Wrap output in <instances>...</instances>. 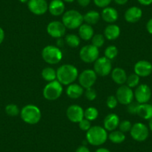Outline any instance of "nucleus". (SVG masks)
<instances>
[{"mask_svg": "<svg viewBox=\"0 0 152 152\" xmlns=\"http://www.w3.org/2000/svg\"><path fill=\"white\" fill-rule=\"evenodd\" d=\"M139 3L144 6H148L152 4V0H137Z\"/></svg>", "mask_w": 152, "mask_h": 152, "instance_id": "obj_44", "label": "nucleus"}, {"mask_svg": "<svg viewBox=\"0 0 152 152\" xmlns=\"http://www.w3.org/2000/svg\"><path fill=\"white\" fill-rule=\"evenodd\" d=\"M84 22V16L76 10H69L64 12L62 17V23L66 28H78Z\"/></svg>", "mask_w": 152, "mask_h": 152, "instance_id": "obj_4", "label": "nucleus"}, {"mask_svg": "<svg viewBox=\"0 0 152 152\" xmlns=\"http://www.w3.org/2000/svg\"><path fill=\"white\" fill-rule=\"evenodd\" d=\"M119 53L117 47L115 46H109L105 49L104 50V57L108 58L109 60H113L116 58Z\"/></svg>", "mask_w": 152, "mask_h": 152, "instance_id": "obj_32", "label": "nucleus"}, {"mask_svg": "<svg viewBox=\"0 0 152 152\" xmlns=\"http://www.w3.org/2000/svg\"><path fill=\"white\" fill-rule=\"evenodd\" d=\"M139 105H140V104H139L137 102H132L131 104L127 105V110H128V112L131 114H137Z\"/></svg>", "mask_w": 152, "mask_h": 152, "instance_id": "obj_39", "label": "nucleus"}, {"mask_svg": "<svg viewBox=\"0 0 152 152\" xmlns=\"http://www.w3.org/2000/svg\"><path fill=\"white\" fill-rule=\"evenodd\" d=\"M79 84L84 89L93 87L97 80V75L93 69H85L78 75Z\"/></svg>", "mask_w": 152, "mask_h": 152, "instance_id": "obj_11", "label": "nucleus"}, {"mask_svg": "<svg viewBox=\"0 0 152 152\" xmlns=\"http://www.w3.org/2000/svg\"><path fill=\"white\" fill-rule=\"evenodd\" d=\"M101 17L106 23L110 24H113V23L117 21L119 18V14L116 9L112 7H106L103 8L101 14Z\"/></svg>", "mask_w": 152, "mask_h": 152, "instance_id": "obj_19", "label": "nucleus"}, {"mask_svg": "<svg viewBox=\"0 0 152 152\" xmlns=\"http://www.w3.org/2000/svg\"><path fill=\"white\" fill-rule=\"evenodd\" d=\"M63 1L65 2H67V3H72V2H75V0H63Z\"/></svg>", "mask_w": 152, "mask_h": 152, "instance_id": "obj_49", "label": "nucleus"}, {"mask_svg": "<svg viewBox=\"0 0 152 152\" xmlns=\"http://www.w3.org/2000/svg\"><path fill=\"white\" fill-rule=\"evenodd\" d=\"M99 116V111L96 107H90L84 110V118L89 121H94Z\"/></svg>", "mask_w": 152, "mask_h": 152, "instance_id": "obj_30", "label": "nucleus"}, {"mask_svg": "<svg viewBox=\"0 0 152 152\" xmlns=\"http://www.w3.org/2000/svg\"><path fill=\"white\" fill-rule=\"evenodd\" d=\"M148 128L152 132V118L149 120V123H148Z\"/></svg>", "mask_w": 152, "mask_h": 152, "instance_id": "obj_48", "label": "nucleus"}, {"mask_svg": "<svg viewBox=\"0 0 152 152\" xmlns=\"http://www.w3.org/2000/svg\"><path fill=\"white\" fill-rule=\"evenodd\" d=\"M78 5L81 7H87L90 5L91 0H77Z\"/></svg>", "mask_w": 152, "mask_h": 152, "instance_id": "obj_41", "label": "nucleus"}, {"mask_svg": "<svg viewBox=\"0 0 152 152\" xmlns=\"http://www.w3.org/2000/svg\"><path fill=\"white\" fill-rule=\"evenodd\" d=\"M106 104L110 109H114L116 108L118 104V100L116 96H110L106 100Z\"/></svg>", "mask_w": 152, "mask_h": 152, "instance_id": "obj_37", "label": "nucleus"}, {"mask_svg": "<svg viewBox=\"0 0 152 152\" xmlns=\"http://www.w3.org/2000/svg\"><path fill=\"white\" fill-rule=\"evenodd\" d=\"M80 58L87 64L94 63L99 58V49L93 45H86L83 46L79 52Z\"/></svg>", "mask_w": 152, "mask_h": 152, "instance_id": "obj_7", "label": "nucleus"}, {"mask_svg": "<svg viewBox=\"0 0 152 152\" xmlns=\"http://www.w3.org/2000/svg\"><path fill=\"white\" fill-rule=\"evenodd\" d=\"M28 8L32 14L40 16L46 14L49 8L46 0H28Z\"/></svg>", "mask_w": 152, "mask_h": 152, "instance_id": "obj_13", "label": "nucleus"}, {"mask_svg": "<svg viewBox=\"0 0 152 152\" xmlns=\"http://www.w3.org/2000/svg\"><path fill=\"white\" fill-rule=\"evenodd\" d=\"M111 2H112V0H93L95 5L101 8H104L106 7H108L110 4L111 3Z\"/></svg>", "mask_w": 152, "mask_h": 152, "instance_id": "obj_40", "label": "nucleus"}, {"mask_svg": "<svg viewBox=\"0 0 152 152\" xmlns=\"http://www.w3.org/2000/svg\"><path fill=\"white\" fill-rule=\"evenodd\" d=\"M131 128H132V124L130 121L128 120H124L119 123V131H121L123 133L129 132L131 131Z\"/></svg>", "mask_w": 152, "mask_h": 152, "instance_id": "obj_36", "label": "nucleus"}, {"mask_svg": "<svg viewBox=\"0 0 152 152\" xmlns=\"http://www.w3.org/2000/svg\"><path fill=\"white\" fill-rule=\"evenodd\" d=\"M108 139V134L104 127H91L86 134V140L89 144L94 146H100L105 143Z\"/></svg>", "mask_w": 152, "mask_h": 152, "instance_id": "obj_2", "label": "nucleus"}, {"mask_svg": "<svg viewBox=\"0 0 152 152\" xmlns=\"http://www.w3.org/2000/svg\"><path fill=\"white\" fill-rule=\"evenodd\" d=\"M42 78L48 82L55 81L57 78V71L52 67H46L42 70Z\"/></svg>", "mask_w": 152, "mask_h": 152, "instance_id": "obj_28", "label": "nucleus"}, {"mask_svg": "<svg viewBox=\"0 0 152 152\" xmlns=\"http://www.w3.org/2000/svg\"><path fill=\"white\" fill-rule=\"evenodd\" d=\"M75 152H90V149L85 145H81L76 149Z\"/></svg>", "mask_w": 152, "mask_h": 152, "instance_id": "obj_43", "label": "nucleus"}, {"mask_svg": "<svg viewBox=\"0 0 152 152\" xmlns=\"http://www.w3.org/2000/svg\"><path fill=\"white\" fill-rule=\"evenodd\" d=\"M115 3L119 5H124L126 3H128V0H113Z\"/></svg>", "mask_w": 152, "mask_h": 152, "instance_id": "obj_46", "label": "nucleus"}, {"mask_svg": "<svg viewBox=\"0 0 152 152\" xmlns=\"http://www.w3.org/2000/svg\"><path fill=\"white\" fill-rule=\"evenodd\" d=\"M5 113L9 116H17L20 114V110L15 104H9L5 107Z\"/></svg>", "mask_w": 152, "mask_h": 152, "instance_id": "obj_34", "label": "nucleus"}, {"mask_svg": "<svg viewBox=\"0 0 152 152\" xmlns=\"http://www.w3.org/2000/svg\"><path fill=\"white\" fill-rule=\"evenodd\" d=\"M18 1L21 2V3H26V2H28V0H18Z\"/></svg>", "mask_w": 152, "mask_h": 152, "instance_id": "obj_50", "label": "nucleus"}, {"mask_svg": "<svg viewBox=\"0 0 152 152\" xmlns=\"http://www.w3.org/2000/svg\"><path fill=\"white\" fill-rule=\"evenodd\" d=\"M66 116L70 122L79 123L84 118V110L78 104L70 105L66 110Z\"/></svg>", "mask_w": 152, "mask_h": 152, "instance_id": "obj_14", "label": "nucleus"}, {"mask_svg": "<svg viewBox=\"0 0 152 152\" xmlns=\"http://www.w3.org/2000/svg\"><path fill=\"white\" fill-rule=\"evenodd\" d=\"M111 78L116 84L119 85H124L126 83L128 75H127L126 72L123 69L120 67H116L111 72Z\"/></svg>", "mask_w": 152, "mask_h": 152, "instance_id": "obj_21", "label": "nucleus"}, {"mask_svg": "<svg viewBox=\"0 0 152 152\" xmlns=\"http://www.w3.org/2000/svg\"><path fill=\"white\" fill-rule=\"evenodd\" d=\"M134 73L138 76L145 78L152 73V64L149 61L145 60L139 61L134 65Z\"/></svg>", "mask_w": 152, "mask_h": 152, "instance_id": "obj_16", "label": "nucleus"}, {"mask_svg": "<svg viewBox=\"0 0 152 152\" xmlns=\"http://www.w3.org/2000/svg\"><path fill=\"white\" fill-rule=\"evenodd\" d=\"M66 28L62 22L55 20L52 21L48 24L46 31L49 36L54 38H61L64 36L66 33Z\"/></svg>", "mask_w": 152, "mask_h": 152, "instance_id": "obj_15", "label": "nucleus"}, {"mask_svg": "<svg viewBox=\"0 0 152 152\" xmlns=\"http://www.w3.org/2000/svg\"><path fill=\"white\" fill-rule=\"evenodd\" d=\"M137 114L145 120H150L152 118V104L148 103L140 104Z\"/></svg>", "mask_w": 152, "mask_h": 152, "instance_id": "obj_25", "label": "nucleus"}, {"mask_svg": "<svg viewBox=\"0 0 152 152\" xmlns=\"http://www.w3.org/2000/svg\"><path fill=\"white\" fill-rule=\"evenodd\" d=\"M48 11L52 16L58 17L63 15L65 11V4L63 0H52L49 5Z\"/></svg>", "mask_w": 152, "mask_h": 152, "instance_id": "obj_20", "label": "nucleus"}, {"mask_svg": "<svg viewBox=\"0 0 152 152\" xmlns=\"http://www.w3.org/2000/svg\"><path fill=\"white\" fill-rule=\"evenodd\" d=\"M57 71V79L62 85L73 84L78 78V69L72 64H64Z\"/></svg>", "mask_w": 152, "mask_h": 152, "instance_id": "obj_1", "label": "nucleus"}, {"mask_svg": "<svg viewBox=\"0 0 152 152\" xmlns=\"http://www.w3.org/2000/svg\"><path fill=\"white\" fill-rule=\"evenodd\" d=\"M85 92H84V96H85L86 99L87 100L90 101H94L95 99L97 97V93H96V90L93 88V87H90V88L85 89Z\"/></svg>", "mask_w": 152, "mask_h": 152, "instance_id": "obj_35", "label": "nucleus"}, {"mask_svg": "<svg viewBox=\"0 0 152 152\" xmlns=\"http://www.w3.org/2000/svg\"><path fill=\"white\" fill-rule=\"evenodd\" d=\"M119 117L115 113H110L107 116H105L104 119V128L107 131H113L119 128Z\"/></svg>", "mask_w": 152, "mask_h": 152, "instance_id": "obj_18", "label": "nucleus"}, {"mask_svg": "<svg viewBox=\"0 0 152 152\" xmlns=\"http://www.w3.org/2000/svg\"><path fill=\"white\" fill-rule=\"evenodd\" d=\"M95 72L97 75L101 77H105L108 75L112 72V64L111 61L107 58L106 57L99 58L94 62Z\"/></svg>", "mask_w": 152, "mask_h": 152, "instance_id": "obj_8", "label": "nucleus"}, {"mask_svg": "<svg viewBox=\"0 0 152 152\" xmlns=\"http://www.w3.org/2000/svg\"><path fill=\"white\" fill-rule=\"evenodd\" d=\"M134 93V98L139 104L148 103L151 98V90L147 84L138 85Z\"/></svg>", "mask_w": 152, "mask_h": 152, "instance_id": "obj_12", "label": "nucleus"}, {"mask_svg": "<svg viewBox=\"0 0 152 152\" xmlns=\"http://www.w3.org/2000/svg\"><path fill=\"white\" fill-rule=\"evenodd\" d=\"M96 152H111L109 149L105 148H99L96 151Z\"/></svg>", "mask_w": 152, "mask_h": 152, "instance_id": "obj_47", "label": "nucleus"}, {"mask_svg": "<svg viewBox=\"0 0 152 152\" xmlns=\"http://www.w3.org/2000/svg\"><path fill=\"white\" fill-rule=\"evenodd\" d=\"M84 88L80 84H74V83L68 85L66 90L67 96L72 99H79L84 94Z\"/></svg>", "mask_w": 152, "mask_h": 152, "instance_id": "obj_23", "label": "nucleus"}, {"mask_svg": "<svg viewBox=\"0 0 152 152\" xmlns=\"http://www.w3.org/2000/svg\"><path fill=\"white\" fill-rule=\"evenodd\" d=\"M105 42V37L104 35L101 34H97L93 35V38L91 39L92 45L96 47L99 48L102 47L104 44Z\"/></svg>", "mask_w": 152, "mask_h": 152, "instance_id": "obj_33", "label": "nucleus"}, {"mask_svg": "<svg viewBox=\"0 0 152 152\" xmlns=\"http://www.w3.org/2000/svg\"><path fill=\"white\" fill-rule=\"evenodd\" d=\"M78 126H79V128L81 131H87L90 128H91V123H90V121L87 120V119L84 118V119L78 123Z\"/></svg>", "mask_w": 152, "mask_h": 152, "instance_id": "obj_38", "label": "nucleus"}, {"mask_svg": "<svg viewBox=\"0 0 152 152\" xmlns=\"http://www.w3.org/2000/svg\"><path fill=\"white\" fill-rule=\"evenodd\" d=\"M146 29L150 34H152V18H151L146 23Z\"/></svg>", "mask_w": 152, "mask_h": 152, "instance_id": "obj_42", "label": "nucleus"}, {"mask_svg": "<svg viewBox=\"0 0 152 152\" xmlns=\"http://www.w3.org/2000/svg\"><path fill=\"white\" fill-rule=\"evenodd\" d=\"M78 34H79V37L83 40L88 41L93 38L94 35V30L92 26L84 23L78 28Z\"/></svg>", "mask_w": 152, "mask_h": 152, "instance_id": "obj_24", "label": "nucleus"}, {"mask_svg": "<svg viewBox=\"0 0 152 152\" xmlns=\"http://www.w3.org/2000/svg\"><path fill=\"white\" fill-rule=\"evenodd\" d=\"M42 58L49 64H57L62 60L63 54L61 49L55 46L49 45L42 50Z\"/></svg>", "mask_w": 152, "mask_h": 152, "instance_id": "obj_5", "label": "nucleus"}, {"mask_svg": "<svg viewBox=\"0 0 152 152\" xmlns=\"http://www.w3.org/2000/svg\"><path fill=\"white\" fill-rule=\"evenodd\" d=\"M116 97L121 104L128 105L134 100V93L132 89L127 85H121L116 90Z\"/></svg>", "mask_w": 152, "mask_h": 152, "instance_id": "obj_10", "label": "nucleus"}, {"mask_svg": "<svg viewBox=\"0 0 152 152\" xmlns=\"http://www.w3.org/2000/svg\"><path fill=\"white\" fill-rule=\"evenodd\" d=\"M4 39H5V31L0 27V44H2V42L4 41Z\"/></svg>", "mask_w": 152, "mask_h": 152, "instance_id": "obj_45", "label": "nucleus"}, {"mask_svg": "<svg viewBox=\"0 0 152 152\" xmlns=\"http://www.w3.org/2000/svg\"><path fill=\"white\" fill-rule=\"evenodd\" d=\"M63 93V85L58 81L49 82L43 90V97L48 101H55L61 97Z\"/></svg>", "mask_w": 152, "mask_h": 152, "instance_id": "obj_6", "label": "nucleus"}, {"mask_svg": "<svg viewBox=\"0 0 152 152\" xmlns=\"http://www.w3.org/2000/svg\"><path fill=\"white\" fill-rule=\"evenodd\" d=\"M142 17V11L140 8L132 6L128 8L125 13V19L128 23H136L140 21Z\"/></svg>", "mask_w": 152, "mask_h": 152, "instance_id": "obj_17", "label": "nucleus"}, {"mask_svg": "<svg viewBox=\"0 0 152 152\" xmlns=\"http://www.w3.org/2000/svg\"><path fill=\"white\" fill-rule=\"evenodd\" d=\"M108 139L110 141L112 142L113 143L115 144H120L123 142L125 140V133L122 132L121 131L115 130V131H111L110 134L108 135Z\"/></svg>", "mask_w": 152, "mask_h": 152, "instance_id": "obj_27", "label": "nucleus"}, {"mask_svg": "<svg viewBox=\"0 0 152 152\" xmlns=\"http://www.w3.org/2000/svg\"><path fill=\"white\" fill-rule=\"evenodd\" d=\"M140 81V76H138L135 73H133V74H131L130 75L128 76L126 81V85L131 89L134 88V87H137L139 85Z\"/></svg>", "mask_w": 152, "mask_h": 152, "instance_id": "obj_31", "label": "nucleus"}, {"mask_svg": "<svg viewBox=\"0 0 152 152\" xmlns=\"http://www.w3.org/2000/svg\"><path fill=\"white\" fill-rule=\"evenodd\" d=\"M130 134L135 141L144 142L149 136V128L142 122H137L132 125Z\"/></svg>", "mask_w": 152, "mask_h": 152, "instance_id": "obj_9", "label": "nucleus"}, {"mask_svg": "<svg viewBox=\"0 0 152 152\" xmlns=\"http://www.w3.org/2000/svg\"><path fill=\"white\" fill-rule=\"evenodd\" d=\"M22 120L28 125H36L41 119V111L34 104H27L20 110Z\"/></svg>", "mask_w": 152, "mask_h": 152, "instance_id": "obj_3", "label": "nucleus"}, {"mask_svg": "<svg viewBox=\"0 0 152 152\" xmlns=\"http://www.w3.org/2000/svg\"><path fill=\"white\" fill-rule=\"evenodd\" d=\"M120 28L116 24H110L104 30V36L108 40H115L119 37Z\"/></svg>", "mask_w": 152, "mask_h": 152, "instance_id": "obj_22", "label": "nucleus"}, {"mask_svg": "<svg viewBox=\"0 0 152 152\" xmlns=\"http://www.w3.org/2000/svg\"><path fill=\"white\" fill-rule=\"evenodd\" d=\"M100 17L101 15L98 11H90L84 15V21L87 24L93 26V25H96L99 23Z\"/></svg>", "mask_w": 152, "mask_h": 152, "instance_id": "obj_26", "label": "nucleus"}, {"mask_svg": "<svg viewBox=\"0 0 152 152\" xmlns=\"http://www.w3.org/2000/svg\"><path fill=\"white\" fill-rule=\"evenodd\" d=\"M65 42L70 48H77L81 43V38L74 34H69L66 36Z\"/></svg>", "mask_w": 152, "mask_h": 152, "instance_id": "obj_29", "label": "nucleus"}]
</instances>
